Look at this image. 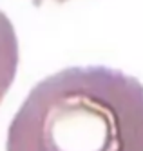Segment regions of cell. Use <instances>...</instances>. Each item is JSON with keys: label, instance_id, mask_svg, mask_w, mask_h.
<instances>
[{"label": "cell", "instance_id": "6da1fadb", "mask_svg": "<svg viewBox=\"0 0 143 151\" xmlns=\"http://www.w3.org/2000/svg\"><path fill=\"white\" fill-rule=\"evenodd\" d=\"M7 151H143V84L103 66L54 73L13 116Z\"/></svg>", "mask_w": 143, "mask_h": 151}, {"label": "cell", "instance_id": "7a4b0ae2", "mask_svg": "<svg viewBox=\"0 0 143 151\" xmlns=\"http://www.w3.org/2000/svg\"><path fill=\"white\" fill-rule=\"evenodd\" d=\"M18 66V42L13 24L0 11V102L13 84Z\"/></svg>", "mask_w": 143, "mask_h": 151}, {"label": "cell", "instance_id": "3957f363", "mask_svg": "<svg viewBox=\"0 0 143 151\" xmlns=\"http://www.w3.org/2000/svg\"><path fill=\"white\" fill-rule=\"evenodd\" d=\"M42 2H43V0H33V4H35L36 7H40ZM54 2H60V4H62V2H67V0H54Z\"/></svg>", "mask_w": 143, "mask_h": 151}]
</instances>
